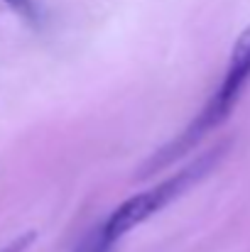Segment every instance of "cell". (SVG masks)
I'll return each instance as SVG.
<instances>
[{
    "instance_id": "6da1fadb",
    "label": "cell",
    "mask_w": 250,
    "mask_h": 252,
    "mask_svg": "<svg viewBox=\"0 0 250 252\" xmlns=\"http://www.w3.org/2000/svg\"><path fill=\"white\" fill-rule=\"evenodd\" d=\"M226 150L228 145H216L214 150L199 155L191 164H186L184 169L174 171L169 179L160 181L157 186L147 189V191H140L135 196H130L128 201H123L110 216L108 220L103 223L106 228V235L110 240H120L125 238L130 230L140 228L143 223H147L152 216H157L165 206H169L172 201H177L179 196H184L186 191H191L196 184H201L214 169L221 164V159L226 157Z\"/></svg>"
},
{
    "instance_id": "277c9868",
    "label": "cell",
    "mask_w": 250,
    "mask_h": 252,
    "mask_svg": "<svg viewBox=\"0 0 250 252\" xmlns=\"http://www.w3.org/2000/svg\"><path fill=\"white\" fill-rule=\"evenodd\" d=\"M113 245H115V240H110L106 235V228L101 223L98 228H93L83 235L74 252H113Z\"/></svg>"
},
{
    "instance_id": "3957f363",
    "label": "cell",
    "mask_w": 250,
    "mask_h": 252,
    "mask_svg": "<svg viewBox=\"0 0 250 252\" xmlns=\"http://www.w3.org/2000/svg\"><path fill=\"white\" fill-rule=\"evenodd\" d=\"M228 69L241 71V74H248L250 76V27L236 39V44H233V49H231Z\"/></svg>"
},
{
    "instance_id": "7a4b0ae2",
    "label": "cell",
    "mask_w": 250,
    "mask_h": 252,
    "mask_svg": "<svg viewBox=\"0 0 250 252\" xmlns=\"http://www.w3.org/2000/svg\"><path fill=\"white\" fill-rule=\"evenodd\" d=\"M248 81H250L248 74L226 69L218 91L206 100V105L201 108V113L191 120V125H189L179 137H174L169 145H165L162 150H157V152L147 159V164L143 167L140 176H150V174H155V171H160V169L169 167L174 159H179V157H184L186 152H191V150H194L209 132H214L223 120H228V115L233 113L236 103L241 100L243 88H246Z\"/></svg>"
},
{
    "instance_id": "5b68a950",
    "label": "cell",
    "mask_w": 250,
    "mask_h": 252,
    "mask_svg": "<svg viewBox=\"0 0 250 252\" xmlns=\"http://www.w3.org/2000/svg\"><path fill=\"white\" fill-rule=\"evenodd\" d=\"M35 240H37V233H35V230H27V233L17 235L15 240H10L7 245H2L0 252H27L30 248H32Z\"/></svg>"
},
{
    "instance_id": "8992f818",
    "label": "cell",
    "mask_w": 250,
    "mask_h": 252,
    "mask_svg": "<svg viewBox=\"0 0 250 252\" xmlns=\"http://www.w3.org/2000/svg\"><path fill=\"white\" fill-rule=\"evenodd\" d=\"M2 2L10 5L15 12H20V15H25V17H35V15H37L35 0H2Z\"/></svg>"
}]
</instances>
